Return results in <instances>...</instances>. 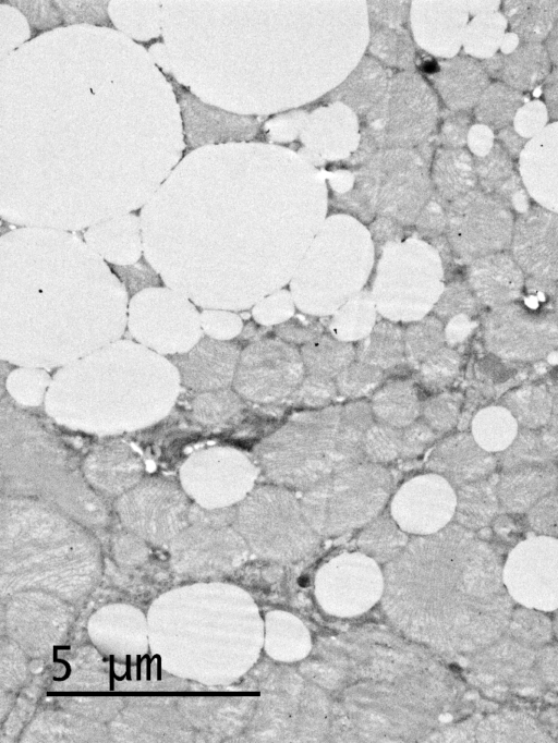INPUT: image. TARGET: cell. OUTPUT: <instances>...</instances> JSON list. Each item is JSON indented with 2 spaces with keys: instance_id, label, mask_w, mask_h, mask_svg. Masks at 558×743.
<instances>
[{
  "instance_id": "obj_1",
  "label": "cell",
  "mask_w": 558,
  "mask_h": 743,
  "mask_svg": "<svg viewBox=\"0 0 558 743\" xmlns=\"http://www.w3.org/2000/svg\"><path fill=\"white\" fill-rule=\"evenodd\" d=\"M340 412V405H328L292 414L254 450L264 475L304 491L333 474Z\"/></svg>"
},
{
  "instance_id": "obj_2",
  "label": "cell",
  "mask_w": 558,
  "mask_h": 743,
  "mask_svg": "<svg viewBox=\"0 0 558 743\" xmlns=\"http://www.w3.org/2000/svg\"><path fill=\"white\" fill-rule=\"evenodd\" d=\"M60 433L32 415L11 411L1 418L2 488L39 489L58 485L66 491L85 483L80 455Z\"/></svg>"
},
{
  "instance_id": "obj_3",
  "label": "cell",
  "mask_w": 558,
  "mask_h": 743,
  "mask_svg": "<svg viewBox=\"0 0 558 743\" xmlns=\"http://www.w3.org/2000/svg\"><path fill=\"white\" fill-rule=\"evenodd\" d=\"M391 486V475L385 467L359 462L304 490L301 506L318 535L338 536L374 520Z\"/></svg>"
},
{
  "instance_id": "obj_4",
  "label": "cell",
  "mask_w": 558,
  "mask_h": 743,
  "mask_svg": "<svg viewBox=\"0 0 558 743\" xmlns=\"http://www.w3.org/2000/svg\"><path fill=\"white\" fill-rule=\"evenodd\" d=\"M238 527L262 558L289 563L311 555L319 543L301 502L286 488L260 486L242 502Z\"/></svg>"
},
{
  "instance_id": "obj_5",
  "label": "cell",
  "mask_w": 558,
  "mask_h": 743,
  "mask_svg": "<svg viewBox=\"0 0 558 743\" xmlns=\"http://www.w3.org/2000/svg\"><path fill=\"white\" fill-rule=\"evenodd\" d=\"M305 374L295 345L278 337L260 338L242 350L233 386L245 401L270 405L287 401Z\"/></svg>"
},
{
  "instance_id": "obj_6",
  "label": "cell",
  "mask_w": 558,
  "mask_h": 743,
  "mask_svg": "<svg viewBox=\"0 0 558 743\" xmlns=\"http://www.w3.org/2000/svg\"><path fill=\"white\" fill-rule=\"evenodd\" d=\"M513 228L509 207L480 190H472L447 207V239L459 264L469 265L507 248Z\"/></svg>"
},
{
  "instance_id": "obj_7",
  "label": "cell",
  "mask_w": 558,
  "mask_h": 743,
  "mask_svg": "<svg viewBox=\"0 0 558 743\" xmlns=\"http://www.w3.org/2000/svg\"><path fill=\"white\" fill-rule=\"evenodd\" d=\"M483 340L486 349L502 360L539 361L558 346V318L524 304L493 307L483 319Z\"/></svg>"
},
{
  "instance_id": "obj_8",
  "label": "cell",
  "mask_w": 558,
  "mask_h": 743,
  "mask_svg": "<svg viewBox=\"0 0 558 743\" xmlns=\"http://www.w3.org/2000/svg\"><path fill=\"white\" fill-rule=\"evenodd\" d=\"M383 588V574L377 562L361 552L332 558L316 575V592L324 608L341 617L369 608Z\"/></svg>"
},
{
  "instance_id": "obj_9",
  "label": "cell",
  "mask_w": 558,
  "mask_h": 743,
  "mask_svg": "<svg viewBox=\"0 0 558 743\" xmlns=\"http://www.w3.org/2000/svg\"><path fill=\"white\" fill-rule=\"evenodd\" d=\"M453 501V491L444 477L423 474L398 489L391 501V515L402 531L428 535L448 521Z\"/></svg>"
},
{
  "instance_id": "obj_10",
  "label": "cell",
  "mask_w": 558,
  "mask_h": 743,
  "mask_svg": "<svg viewBox=\"0 0 558 743\" xmlns=\"http://www.w3.org/2000/svg\"><path fill=\"white\" fill-rule=\"evenodd\" d=\"M180 476H205V486L222 503L243 499L253 488L258 468L242 451L231 447H213L191 453L182 464Z\"/></svg>"
},
{
  "instance_id": "obj_11",
  "label": "cell",
  "mask_w": 558,
  "mask_h": 743,
  "mask_svg": "<svg viewBox=\"0 0 558 743\" xmlns=\"http://www.w3.org/2000/svg\"><path fill=\"white\" fill-rule=\"evenodd\" d=\"M517 264L535 278L558 279V212L530 208L518 218L512 235Z\"/></svg>"
},
{
  "instance_id": "obj_12",
  "label": "cell",
  "mask_w": 558,
  "mask_h": 743,
  "mask_svg": "<svg viewBox=\"0 0 558 743\" xmlns=\"http://www.w3.org/2000/svg\"><path fill=\"white\" fill-rule=\"evenodd\" d=\"M81 470L92 488L111 495L134 487L145 476L141 455L114 438L94 443L81 460Z\"/></svg>"
},
{
  "instance_id": "obj_13",
  "label": "cell",
  "mask_w": 558,
  "mask_h": 743,
  "mask_svg": "<svg viewBox=\"0 0 558 743\" xmlns=\"http://www.w3.org/2000/svg\"><path fill=\"white\" fill-rule=\"evenodd\" d=\"M519 170L527 194L541 207L558 212V121L525 144Z\"/></svg>"
},
{
  "instance_id": "obj_14",
  "label": "cell",
  "mask_w": 558,
  "mask_h": 743,
  "mask_svg": "<svg viewBox=\"0 0 558 743\" xmlns=\"http://www.w3.org/2000/svg\"><path fill=\"white\" fill-rule=\"evenodd\" d=\"M466 281L478 303L493 308L518 300L524 277L521 267L509 255L493 253L468 265Z\"/></svg>"
},
{
  "instance_id": "obj_15",
  "label": "cell",
  "mask_w": 558,
  "mask_h": 743,
  "mask_svg": "<svg viewBox=\"0 0 558 743\" xmlns=\"http://www.w3.org/2000/svg\"><path fill=\"white\" fill-rule=\"evenodd\" d=\"M207 436L206 431L182 414L170 416L160 424L132 436L128 435L126 438H132L165 471H174L186 461L187 448L205 441Z\"/></svg>"
},
{
  "instance_id": "obj_16",
  "label": "cell",
  "mask_w": 558,
  "mask_h": 743,
  "mask_svg": "<svg viewBox=\"0 0 558 743\" xmlns=\"http://www.w3.org/2000/svg\"><path fill=\"white\" fill-rule=\"evenodd\" d=\"M496 461L485 453L466 434L446 438L437 444L426 461V467L446 475L454 484H468L489 475Z\"/></svg>"
},
{
  "instance_id": "obj_17",
  "label": "cell",
  "mask_w": 558,
  "mask_h": 743,
  "mask_svg": "<svg viewBox=\"0 0 558 743\" xmlns=\"http://www.w3.org/2000/svg\"><path fill=\"white\" fill-rule=\"evenodd\" d=\"M240 354L234 343L206 341L196 352L178 358V365L187 387L225 389L233 382Z\"/></svg>"
},
{
  "instance_id": "obj_18",
  "label": "cell",
  "mask_w": 558,
  "mask_h": 743,
  "mask_svg": "<svg viewBox=\"0 0 558 743\" xmlns=\"http://www.w3.org/2000/svg\"><path fill=\"white\" fill-rule=\"evenodd\" d=\"M474 167L484 193L520 214L531 208L523 182L514 172L512 160L500 144H494L486 156L476 157Z\"/></svg>"
},
{
  "instance_id": "obj_19",
  "label": "cell",
  "mask_w": 558,
  "mask_h": 743,
  "mask_svg": "<svg viewBox=\"0 0 558 743\" xmlns=\"http://www.w3.org/2000/svg\"><path fill=\"white\" fill-rule=\"evenodd\" d=\"M470 368L469 390L476 393L485 403L499 398L533 376L542 374L545 364L529 366L492 354L480 357Z\"/></svg>"
},
{
  "instance_id": "obj_20",
  "label": "cell",
  "mask_w": 558,
  "mask_h": 743,
  "mask_svg": "<svg viewBox=\"0 0 558 743\" xmlns=\"http://www.w3.org/2000/svg\"><path fill=\"white\" fill-rule=\"evenodd\" d=\"M437 85L448 106L465 110L477 103L488 86V75L475 60L460 57L441 65Z\"/></svg>"
},
{
  "instance_id": "obj_21",
  "label": "cell",
  "mask_w": 558,
  "mask_h": 743,
  "mask_svg": "<svg viewBox=\"0 0 558 743\" xmlns=\"http://www.w3.org/2000/svg\"><path fill=\"white\" fill-rule=\"evenodd\" d=\"M422 402L414 379L396 378L378 387L373 393L371 406L380 424L403 428L417 421Z\"/></svg>"
},
{
  "instance_id": "obj_22",
  "label": "cell",
  "mask_w": 558,
  "mask_h": 743,
  "mask_svg": "<svg viewBox=\"0 0 558 743\" xmlns=\"http://www.w3.org/2000/svg\"><path fill=\"white\" fill-rule=\"evenodd\" d=\"M244 410V399L236 391L225 388L196 398L184 416L213 436L236 426L243 417Z\"/></svg>"
},
{
  "instance_id": "obj_23",
  "label": "cell",
  "mask_w": 558,
  "mask_h": 743,
  "mask_svg": "<svg viewBox=\"0 0 558 743\" xmlns=\"http://www.w3.org/2000/svg\"><path fill=\"white\" fill-rule=\"evenodd\" d=\"M371 403L353 400L341 406L336 440V472L360 462L363 456V442L368 428L373 425Z\"/></svg>"
},
{
  "instance_id": "obj_24",
  "label": "cell",
  "mask_w": 558,
  "mask_h": 743,
  "mask_svg": "<svg viewBox=\"0 0 558 743\" xmlns=\"http://www.w3.org/2000/svg\"><path fill=\"white\" fill-rule=\"evenodd\" d=\"M504 10L512 32L527 44L545 39L558 20V0H508Z\"/></svg>"
},
{
  "instance_id": "obj_25",
  "label": "cell",
  "mask_w": 558,
  "mask_h": 743,
  "mask_svg": "<svg viewBox=\"0 0 558 743\" xmlns=\"http://www.w3.org/2000/svg\"><path fill=\"white\" fill-rule=\"evenodd\" d=\"M356 360L390 370L405 364L403 328L390 320L377 321L356 348Z\"/></svg>"
},
{
  "instance_id": "obj_26",
  "label": "cell",
  "mask_w": 558,
  "mask_h": 743,
  "mask_svg": "<svg viewBox=\"0 0 558 743\" xmlns=\"http://www.w3.org/2000/svg\"><path fill=\"white\" fill-rule=\"evenodd\" d=\"M474 161L463 149L441 150L435 161L433 182L436 194L452 202L471 192L476 184Z\"/></svg>"
},
{
  "instance_id": "obj_27",
  "label": "cell",
  "mask_w": 558,
  "mask_h": 743,
  "mask_svg": "<svg viewBox=\"0 0 558 743\" xmlns=\"http://www.w3.org/2000/svg\"><path fill=\"white\" fill-rule=\"evenodd\" d=\"M300 352L306 374L332 379L356 358L353 344L325 333L302 345Z\"/></svg>"
},
{
  "instance_id": "obj_28",
  "label": "cell",
  "mask_w": 558,
  "mask_h": 743,
  "mask_svg": "<svg viewBox=\"0 0 558 743\" xmlns=\"http://www.w3.org/2000/svg\"><path fill=\"white\" fill-rule=\"evenodd\" d=\"M549 68V56L544 46L525 44L504 57L499 78L515 90H532L545 80Z\"/></svg>"
},
{
  "instance_id": "obj_29",
  "label": "cell",
  "mask_w": 558,
  "mask_h": 743,
  "mask_svg": "<svg viewBox=\"0 0 558 743\" xmlns=\"http://www.w3.org/2000/svg\"><path fill=\"white\" fill-rule=\"evenodd\" d=\"M502 404L524 427L536 429L549 423L554 400L544 385H522L505 393Z\"/></svg>"
},
{
  "instance_id": "obj_30",
  "label": "cell",
  "mask_w": 558,
  "mask_h": 743,
  "mask_svg": "<svg viewBox=\"0 0 558 743\" xmlns=\"http://www.w3.org/2000/svg\"><path fill=\"white\" fill-rule=\"evenodd\" d=\"M445 325L434 314L410 322L404 329L405 363L416 369L427 357L444 346Z\"/></svg>"
},
{
  "instance_id": "obj_31",
  "label": "cell",
  "mask_w": 558,
  "mask_h": 743,
  "mask_svg": "<svg viewBox=\"0 0 558 743\" xmlns=\"http://www.w3.org/2000/svg\"><path fill=\"white\" fill-rule=\"evenodd\" d=\"M357 545L377 562H389L408 545V536L393 519L379 516L360 535Z\"/></svg>"
},
{
  "instance_id": "obj_32",
  "label": "cell",
  "mask_w": 558,
  "mask_h": 743,
  "mask_svg": "<svg viewBox=\"0 0 558 743\" xmlns=\"http://www.w3.org/2000/svg\"><path fill=\"white\" fill-rule=\"evenodd\" d=\"M558 461V435L550 428L523 429L502 456V468L525 463Z\"/></svg>"
},
{
  "instance_id": "obj_33",
  "label": "cell",
  "mask_w": 558,
  "mask_h": 743,
  "mask_svg": "<svg viewBox=\"0 0 558 743\" xmlns=\"http://www.w3.org/2000/svg\"><path fill=\"white\" fill-rule=\"evenodd\" d=\"M462 355L457 346H442L427 357L415 370L418 387L432 394L447 390L459 377Z\"/></svg>"
},
{
  "instance_id": "obj_34",
  "label": "cell",
  "mask_w": 558,
  "mask_h": 743,
  "mask_svg": "<svg viewBox=\"0 0 558 743\" xmlns=\"http://www.w3.org/2000/svg\"><path fill=\"white\" fill-rule=\"evenodd\" d=\"M522 102L521 93L505 84L494 83L488 85L481 95L475 108V117L490 129H501L513 120Z\"/></svg>"
},
{
  "instance_id": "obj_35",
  "label": "cell",
  "mask_w": 558,
  "mask_h": 743,
  "mask_svg": "<svg viewBox=\"0 0 558 743\" xmlns=\"http://www.w3.org/2000/svg\"><path fill=\"white\" fill-rule=\"evenodd\" d=\"M507 27V19L499 12L476 15L466 26L464 49L475 58L488 59L500 47Z\"/></svg>"
},
{
  "instance_id": "obj_36",
  "label": "cell",
  "mask_w": 558,
  "mask_h": 743,
  "mask_svg": "<svg viewBox=\"0 0 558 743\" xmlns=\"http://www.w3.org/2000/svg\"><path fill=\"white\" fill-rule=\"evenodd\" d=\"M463 402L459 391L435 393L422 402L423 421L438 435L447 433L458 424Z\"/></svg>"
},
{
  "instance_id": "obj_37",
  "label": "cell",
  "mask_w": 558,
  "mask_h": 743,
  "mask_svg": "<svg viewBox=\"0 0 558 743\" xmlns=\"http://www.w3.org/2000/svg\"><path fill=\"white\" fill-rule=\"evenodd\" d=\"M384 378L385 370L355 358L335 380L341 397L359 400L374 393L383 383Z\"/></svg>"
},
{
  "instance_id": "obj_38",
  "label": "cell",
  "mask_w": 558,
  "mask_h": 743,
  "mask_svg": "<svg viewBox=\"0 0 558 743\" xmlns=\"http://www.w3.org/2000/svg\"><path fill=\"white\" fill-rule=\"evenodd\" d=\"M477 309L478 301L468 283L453 280L440 292L432 307V314L441 320H449L458 315L472 317L477 313Z\"/></svg>"
},
{
  "instance_id": "obj_39",
  "label": "cell",
  "mask_w": 558,
  "mask_h": 743,
  "mask_svg": "<svg viewBox=\"0 0 558 743\" xmlns=\"http://www.w3.org/2000/svg\"><path fill=\"white\" fill-rule=\"evenodd\" d=\"M338 394L335 379L305 374L287 402L303 409H320L330 405Z\"/></svg>"
},
{
  "instance_id": "obj_40",
  "label": "cell",
  "mask_w": 558,
  "mask_h": 743,
  "mask_svg": "<svg viewBox=\"0 0 558 743\" xmlns=\"http://www.w3.org/2000/svg\"><path fill=\"white\" fill-rule=\"evenodd\" d=\"M402 431L384 424H373L365 434L364 454L373 462H390L401 455Z\"/></svg>"
},
{
  "instance_id": "obj_41",
  "label": "cell",
  "mask_w": 558,
  "mask_h": 743,
  "mask_svg": "<svg viewBox=\"0 0 558 743\" xmlns=\"http://www.w3.org/2000/svg\"><path fill=\"white\" fill-rule=\"evenodd\" d=\"M547 121V107L539 100H532L517 111L513 129L521 137L533 138L545 129Z\"/></svg>"
},
{
  "instance_id": "obj_42",
  "label": "cell",
  "mask_w": 558,
  "mask_h": 743,
  "mask_svg": "<svg viewBox=\"0 0 558 743\" xmlns=\"http://www.w3.org/2000/svg\"><path fill=\"white\" fill-rule=\"evenodd\" d=\"M274 331L276 337L289 342L293 345L302 344L316 339L322 336L324 328L319 321L308 318H301L294 316L289 318L281 324H278Z\"/></svg>"
},
{
  "instance_id": "obj_43",
  "label": "cell",
  "mask_w": 558,
  "mask_h": 743,
  "mask_svg": "<svg viewBox=\"0 0 558 743\" xmlns=\"http://www.w3.org/2000/svg\"><path fill=\"white\" fill-rule=\"evenodd\" d=\"M445 203L444 199L434 193L420 212L416 223L422 236L434 240L441 236V233L447 230V208Z\"/></svg>"
},
{
  "instance_id": "obj_44",
  "label": "cell",
  "mask_w": 558,
  "mask_h": 743,
  "mask_svg": "<svg viewBox=\"0 0 558 743\" xmlns=\"http://www.w3.org/2000/svg\"><path fill=\"white\" fill-rule=\"evenodd\" d=\"M434 431L424 421H415L407 426L401 437V458L414 459L422 454L437 438Z\"/></svg>"
},
{
  "instance_id": "obj_45",
  "label": "cell",
  "mask_w": 558,
  "mask_h": 743,
  "mask_svg": "<svg viewBox=\"0 0 558 743\" xmlns=\"http://www.w3.org/2000/svg\"><path fill=\"white\" fill-rule=\"evenodd\" d=\"M526 292L524 305L533 309L547 310L544 306L556 297L557 285L551 280L532 277L526 281Z\"/></svg>"
},
{
  "instance_id": "obj_46",
  "label": "cell",
  "mask_w": 558,
  "mask_h": 743,
  "mask_svg": "<svg viewBox=\"0 0 558 743\" xmlns=\"http://www.w3.org/2000/svg\"><path fill=\"white\" fill-rule=\"evenodd\" d=\"M477 327L469 315H458L448 320L445 327L446 342L450 346L461 345Z\"/></svg>"
},
{
  "instance_id": "obj_47",
  "label": "cell",
  "mask_w": 558,
  "mask_h": 743,
  "mask_svg": "<svg viewBox=\"0 0 558 743\" xmlns=\"http://www.w3.org/2000/svg\"><path fill=\"white\" fill-rule=\"evenodd\" d=\"M470 118L466 113H456L449 117L442 129L444 142L451 146H462L468 137Z\"/></svg>"
},
{
  "instance_id": "obj_48",
  "label": "cell",
  "mask_w": 558,
  "mask_h": 743,
  "mask_svg": "<svg viewBox=\"0 0 558 743\" xmlns=\"http://www.w3.org/2000/svg\"><path fill=\"white\" fill-rule=\"evenodd\" d=\"M468 143L471 151L476 157L486 156L494 147L492 129L484 124L473 125L468 133Z\"/></svg>"
},
{
  "instance_id": "obj_49",
  "label": "cell",
  "mask_w": 558,
  "mask_h": 743,
  "mask_svg": "<svg viewBox=\"0 0 558 743\" xmlns=\"http://www.w3.org/2000/svg\"><path fill=\"white\" fill-rule=\"evenodd\" d=\"M544 98L549 115L558 121V68L546 78Z\"/></svg>"
},
{
  "instance_id": "obj_50",
  "label": "cell",
  "mask_w": 558,
  "mask_h": 743,
  "mask_svg": "<svg viewBox=\"0 0 558 743\" xmlns=\"http://www.w3.org/2000/svg\"><path fill=\"white\" fill-rule=\"evenodd\" d=\"M498 139L500 141L504 149L509 156L517 157L520 156L525 144L524 138L521 137L513 127L507 126L498 133Z\"/></svg>"
},
{
  "instance_id": "obj_51",
  "label": "cell",
  "mask_w": 558,
  "mask_h": 743,
  "mask_svg": "<svg viewBox=\"0 0 558 743\" xmlns=\"http://www.w3.org/2000/svg\"><path fill=\"white\" fill-rule=\"evenodd\" d=\"M499 1H468L462 4H464V8L468 9L471 14L476 16L484 13L496 12L499 8Z\"/></svg>"
},
{
  "instance_id": "obj_52",
  "label": "cell",
  "mask_w": 558,
  "mask_h": 743,
  "mask_svg": "<svg viewBox=\"0 0 558 743\" xmlns=\"http://www.w3.org/2000/svg\"><path fill=\"white\" fill-rule=\"evenodd\" d=\"M504 57L500 54H494L493 57L485 59L482 66L487 73L493 77H499L500 71L502 69Z\"/></svg>"
},
{
  "instance_id": "obj_53",
  "label": "cell",
  "mask_w": 558,
  "mask_h": 743,
  "mask_svg": "<svg viewBox=\"0 0 558 743\" xmlns=\"http://www.w3.org/2000/svg\"><path fill=\"white\" fill-rule=\"evenodd\" d=\"M546 47L549 58L558 65V20L548 35Z\"/></svg>"
},
{
  "instance_id": "obj_54",
  "label": "cell",
  "mask_w": 558,
  "mask_h": 743,
  "mask_svg": "<svg viewBox=\"0 0 558 743\" xmlns=\"http://www.w3.org/2000/svg\"><path fill=\"white\" fill-rule=\"evenodd\" d=\"M519 46V36L514 34L513 32L506 33L501 44H500V50L502 53L511 54L518 49Z\"/></svg>"
},
{
  "instance_id": "obj_55",
  "label": "cell",
  "mask_w": 558,
  "mask_h": 743,
  "mask_svg": "<svg viewBox=\"0 0 558 743\" xmlns=\"http://www.w3.org/2000/svg\"><path fill=\"white\" fill-rule=\"evenodd\" d=\"M550 429L558 435V394L554 400L553 412L550 417Z\"/></svg>"
},
{
  "instance_id": "obj_56",
  "label": "cell",
  "mask_w": 558,
  "mask_h": 743,
  "mask_svg": "<svg viewBox=\"0 0 558 743\" xmlns=\"http://www.w3.org/2000/svg\"><path fill=\"white\" fill-rule=\"evenodd\" d=\"M555 304H556V316L558 318V287H557V293H556V297H555Z\"/></svg>"
}]
</instances>
